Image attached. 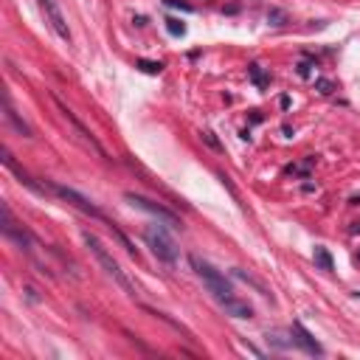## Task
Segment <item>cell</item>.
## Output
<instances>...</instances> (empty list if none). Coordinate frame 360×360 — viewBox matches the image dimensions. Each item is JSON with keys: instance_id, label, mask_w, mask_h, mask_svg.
<instances>
[{"instance_id": "cell-1", "label": "cell", "mask_w": 360, "mask_h": 360, "mask_svg": "<svg viewBox=\"0 0 360 360\" xmlns=\"http://www.w3.org/2000/svg\"><path fill=\"white\" fill-rule=\"evenodd\" d=\"M82 239H85V245L90 248V254L96 256V262L101 265V270H104V273L110 276V279H113V282L118 284L127 296H135V287H133V282H130V276L121 270V265L113 259V254L104 248V242H101L96 233H90V231H82Z\"/></svg>"}, {"instance_id": "cell-2", "label": "cell", "mask_w": 360, "mask_h": 360, "mask_svg": "<svg viewBox=\"0 0 360 360\" xmlns=\"http://www.w3.org/2000/svg\"><path fill=\"white\" fill-rule=\"evenodd\" d=\"M189 265H191V270L203 279V284H205V290L211 293L217 301H222V298H228V296H233V287H231V282L225 279V273H219L217 268H214L211 262H205V259H200L197 254H191L189 256Z\"/></svg>"}, {"instance_id": "cell-3", "label": "cell", "mask_w": 360, "mask_h": 360, "mask_svg": "<svg viewBox=\"0 0 360 360\" xmlns=\"http://www.w3.org/2000/svg\"><path fill=\"white\" fill-rule=\"evenodd\" d=\"M144 242L152 248V254L158 256V262L169 265V268L177 262V254H180V251H177V242L172 239L169 231H166L163 225H158V222H155V225L144 228Z\"/></svg>"}, {"instance_id": "cell-4", "label": "cell", "mask_w": 360, "mask_h": 360, "mask_svg": "<svg viewBox=\"0 0 360 360\" xmlns=\"http://www.w3.org/2000/svg\"><path fill=\"white\" fill-rule=\"evenodd\" d=\"M51 101H54V107H57V110H59V115H62V118L68 121V124H71V130H73V133H76V138H79V141L85 144L87 149H93V152H96V155H99V158H104V161H110V155H107V149L101 147L99 141H96V135H93L90 130H87L85 124H82V121L76 118V113H73V110H71V107H68V104H65L62 99H59L57 93H51Z\"/></svg>"}, {"instance_id": "cell-5", "label": "cell", "mask_w": 360, "mask_h": 360, "mask_svg": "<svg viewBox=\"0 0 360 360\" xmlns=\"http://www.w3.org/2000/svg\"><path fill=\"white\" fill-rule=\"evenodd\" d=\"M48 189L57 194L59 200H65V203H71L73 208H79L82 214H87V217H93V219H101V222H113V219H107V214L101 211L99 205L93 203V200H87L85 194H79L76 189H71V186H62V183H57V180H48Z\"/></svg>"}, {"instance_id": "cell-6", "label": "cell", "mask_w": 360, "mask_h": 360, "mask_svg": "<svg viewBox=\"0 0 360 360\" xmlns=\"http://www.w3.org/2000/svg\"><path fill=\"white\" fill-rule=\"evenodd\" d=\"M0 231H3V236H9V239L15 242V245L20 248V251L31 254V245H34V239H31V233L26 231V228L15 222V217H12V208H9V203L0 205Z\"/></svg>"}, {"instance_id": "cell-7", "label": "cell", "mask_w": 360, "mask_h": 360, "mask_svg": "<svg viewBox=\"0 0 360 360\" xmlns=\"http://www.w3.org/2000/svg\"><path fill=\"white\" fill-rule=\"evenodd\" d=\"M124 200H127L130 205H135V208H141V211H147V214H152V217H158L161 222H169V225H175V228L183 225V222H180V217H177L175 211H169L166 205H161V203H155V200L144 197V194L127 191V194H124Z\"/></svg>"}, {"instance_id": "cell-8", "label": "cell", "mask_w": 360, "mask_h": 360, "mask_svg": "<svg viewBox=\"0 0 360 360\" xmlns=\"http://www.w3.org/2000/svg\"><path fill=\"white\" fill-rule=\"evenodd\" d=\"M0 155H3V158H0V161H3V166H6V169L12 172V175H15L17 180H20V183L26 186V189H31L34 194H45V191H48V183H37L34 177H31L29 172H26V169L20 166V163L15 161V155L9 152V147H3V149H0Z\"/></svg>"}, {"instance_id": "cell-9", "label": "cell", "mask_w": 360, "mask_h": 360, "mask_svg": "<svg viewBox=\"0 0 360 360\" xmlns=\"http://www.w3.org/2000/svg\"><path fill=\"white\" fill-rule=\"evenodd\" d=\"M40 6H43L45 12V20L51 23V29L57 31L59 40H65V43H71V29H68V20H65L62 9H59L57 0H40Z\"/></svg>"}, {"instance_id": "cell-10", "label": "cell", "mask_w": 360, "mask_h": 360, "mask_svg": "<svg viewBox=\"0 0 360 360\" xmlns=\"http://www.w3.org/2000/svg\"><path fill=\"white\" fill-rule=\"evenodd\" d=\"M293 335H296V346H301L307 354H312V357H321V354H324V346L312 338V332L307 329L304 324H298L296 321V324H293Z\"/></svg>"}, {"instance_id": "cell-11", "label": "cell", "mask_w": 360, "mask_h": 360, "mask_svg": "<svg viewBox=\"0 0 360 360\" xmlns=\"http://www.w3.org/2000/svg\"><path fill=\"white\" fill-rule=\"evenodd\" d=\"M3 118L9 121V127L15 130L17 135H23V138H34V130H31L29 124L17 115V110L12 107V99H9V96H3Z\"/></svg>"}, {"instance_id": "cell-12", "label": "cell", "mask_w": 360, "mask_h": 360, "mask_svg": "<svg viewBox=\"0 0 360 360\" xmlns=\"http://www.w3.org/2000/svg\"><path fill=\"white\" fill-rule=\"evenodd\" d=\"M219 307H222V312L231 318H254V307L248 301H239L236 296H228L219 301Z\"/></svg>"}, {"instance_id": "cell-13", "label": "cell", "mask_w": 360, "mask_h": 360, "mask_svg": "<svg viewBox=\"0 0 360 360\" xmlns=\"http://www.w3.org/2000/svg\"><path fill=\"white\" fill-rule=\"evenodd\" d=\"M248 76H251V82H254L259 90H265V87L270 85V76L265 71H262V65H256V62H251L248 65Z\"/></svg>"}, {"instance_id": "cell-14", "label": "cell", "mask_w": 360, "mask_h": 360, "mask_svg": "<svg viewBox=\"0 0 360 360\" xmlns=\"http://www.w3.org/2000/svg\"><path fill=\"white\" fill-rule=\"evenodd\" d=\"M312 259H315V265H318L321 270H326V273H329V270H335V262H332V254L326 251L324 245H318V248H315V254H312Z\"/></svg>"}, {"instance_id": "cell-15", "label": "cell", "mask_w": 360, "mask_h": 360, "mask_svg": "<svg viewBox=\"0 0 360 360\" xmlns=\"http://www.w3.org/2000/svg\"><path fill=\"white\" fill-rule=\"evenodd\" d=\"M233 276H236V279H242V282H248L251 287H256V293H259V296H265V298L270 296V293H268V287H265V284H262L259 279H254L251 273H245L242 268H233Z\"/></svg>"}, {"instance_id": "cell-16", "label": "cell", "mask_w": 360, "mask_h": 360, "mask_svg": "<svg viewBox=\"0 0 360 360\" xmlns=\"http://www.w3.org/2000/svg\"><path fill=\"white\" fill-rule=\"evenodd\" d=\"M268 340H270V346H276V349H293V346H296V338H284L279 329L268 332Z\"/></svg>"}, {"instance_id": "cell-17", "label": "cell", "mask_w": 360, "mask_h": 360, "mask_svg": "<svg viewBox=\"0 0 360 360\" xmlns=\"http://www.w3.org/2000/svg\"><path fill=\"white\" fill-rule=\"evenodd\" d=\"M135 68H138V71H144V73H149V76H158V73H163V68H166V65H163V62H155V59H138V62H135Z\"/></svg>"}, {"instance_id": "cell-18", "label": "cell", "mask_w": 360, "mask_h": 360, "mask_svg": "<svg viewBox=\"0 0 360 360\" xmlns=\"http://www.w3.org/2000/svg\"><path fill=\"white\" fill-rule=\"evenodd\" d=\"M107 228H110V231H113V236H115V239L121 242V245L127 248V254H130V256H138V251H135V245H133V242L127 239V236H124V233L118 231V225H115V222H107Z\"/></svg>"}, {"instance_id": "cell-19", "label": "cell", "mask_w": 360, "mask_h": 360, "mask_svg": "<svg viewBox=\"0 0 360 360\" xmlns=\"http://www.w3.org/2000/svg\"><path fill=\"white\" fill-rule=\"evenodd\" d=\"M166 31H169L172 37H183L186 34V23L175 20V17H166Z\"/></svg>"}, {"instance_id": "cell-20", "label": "cell", "mask_w": 360, "mask_h": 360, "mask_svg": "<svg viewBox=\"0 0 360 360\" xmlns=\"http://www.w3.org/2000/svg\"><path fill=\"white\" fill-rule=\"evenodd\" d=\"M268 23L270 26H276V29L284 26V23H287V12H282V9H270L268 12Z\"/></svg>"}, {"instance_id": "cell-21", "label": "cell", "mask_w": 360, "mask_h": 360, "mask_svg": "<svg viewBox=\"0 0 360 360\" xmlns=\"http://www.w3.org/2000/svg\"><path fill=\"white\" fill-rule=\"evenodd\" d=\"M315 90L321 93V96H332V93H335V82H332V79H315Z\"/></svg>"}, {"instance_id": "cell-22", "label": "cell", "mask_w": 360, "mask_h": 360, "mask_svg": "<svg viewBox=\"0 0 360 360\" xmlns=\"http://www.w3.org/2000/svg\"><path fill=\"white\" fill-rule=\"evenodd\" d=\"M200 135H203V141L208 144V147H211V149H217V152H222V144L217 141V135H214L211 130H205V133H200Z\"/></svg>"}, {"instance_id": "cell-23", "label": "cell", "mask_w": 360, "mask_h": 360, "mask_svg": "<svg viewBox=\"0 0 360 360\" xmlns=\"http://www.w3.org/2000/svg\"><path fill=\"white\" fill-rule=\"evenodd\" d=\"M296 71H298V76H301V79H310V73H312V62H298V65H296Z\"/></svg>"}, {"instance_id": "cell-24", "label": "cell", "mask_w": 360, "mask_h": 360, "mask_svg": "<svg viewBox=\"0 0 360 360\" xmlns=\"http://www.w3.org/2000/svg\"><path fill=\"white\" fill-rule=\"evenodd\" d=\"M163 3H166V6H172V9H180V12H194L189 3H180V0H163Z\"/></svg>"}, {"instance_id": "cell-25", "label": "cell", "mask_w": 360, "mask_h": 360, "mask_svg": "<svg viewBox=\"0 0 360 360\" xmlns=\"http://www.w3.org/2000/svg\"><path fill=\"white\" fill-rule=\"evenodd\" d=\"M301 191H304V194H312V191H315V183H304Z\"/></svg>"}, {"instance_id": "cell-26", "label": "cell", "mask_w": 360, "mask_h": 360, "mask_svg": "<svg viewBox=\"0 0 360 360\" xmlns=\"http://www.w3.org/2000/svg\"><path fill=\"white\" fill-rule=\"evenodd\" d=\"M133 23H135V26H147V17H144V15H138Z\"/></svg>"}, {"instance_id": "cell-27", "label": "cell", "mask_w": 360, "mask_h": 360, "mask_svg": "<svg viewBox=\"0 0 360 360\" xmlns=\"http://www.w3.org/2000/svg\"><path fill=\"white\" fill-rule=\"evenodd\" d=\"M349 233H360V222H352V225H349Z\"/></svg>"}, {"instance_id": "cell-28", "label": "cell", "mask_w": 360, "mask_h": 360, "mask_svg": "<svg viewBox=\"0 0 360 360\" xmlns=\"http://www.w3.org/2000/svg\"><path fill=\"white\" fill-rule=\"evenodd\" d=\"M354 262H360V251H357V254H354Z\"/></svg>"}, {"instance_id": "cell-29", "label": "cell", "mask_w": 360, "mask_h": 360, "mask_svg": "<svg viewBox=\"0 0 360 360\" xmlns=\"http://www.w3.org/2000/svg\"><path fill=\"white\" fill-rule=\"evenodd\" d=\"M357 296H360V293H357Z\"/></svg>"}]
</instances>
